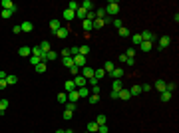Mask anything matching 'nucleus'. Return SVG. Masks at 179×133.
<instances>
[{
	"label": "nucleus",
	"mask_w": 179,
	"mask_h": 133,
	"mask_svg": "<svg viewBox=\"0 0 179 133\" xmlns=\"http://www.w3.org/2000/svg\"><path fill=\"white\" fill-rule=\"evenodd\" d=\"M117 12H120V2H115V0L108 2V6H106V14L112 18V16H115Z\"/></svg>",
	"instance_id": "f257e3e1"
},
{
	"label": "nucleus",
	"mask_w": 179,
	"mask_h": 133,
	"mask_svg": "<svg viewBox=\"0 0 179 133\" xmlns=\"http://www.w3.org/2000/svg\"><path fill=\"white\" fill-rule=\"evenodd\" d=\"M0 8H2V10H12L14 14H16V10H18V6H16L12 0H2V2H0Z\"/></svg>",
	"instance_id": "f03ea898"
},
{
	"label": "nucleus",
	"mask_w": 179,
	"mask_h": 133,
	"mask_svg": "<svg viewBox=\"0 0 179 133\" xmlns=\"http://www.w3.org/2000/svg\"><path fill=\"white\" fill-rule=\"evenodd\" d=\"M159 40V44H157V50L161 52V50H165L169 44H171V36H161V38H157Z\"/></svg>",
	"instance_id": "7ed1b4c3"
},
{
	"label": "nucleus",
	"mask_w": 179,
	"mask_h": 133,
	"mask_svg": "<svg viewBox=\"0 0 179 133\" xmlns=\"http://www.w3.org/2000/svg\"><path fill=\"white\" fill-rule=\"evenodd\" d=\"M139 36H141V42H151V44H153V40H157V36H155L153 32H149V30L141 32Z\"/></svg>",
	"instance_id": "20e7f679"
},
{
	"label": "nucleus",
	"mask_w": 179,
	"mask_h": 133,
	"mask_svg": "<svg viewBox=\"0 0 179 133\" xmlns=\"http://www.w3.org/2000/svg\"><path fill=\"white\" fill-rule=\"evenodd\" d=\"M74 84H76V89L78 88H86V86H88V79L80 74V76H74Z\"/></svg>",
	"instance_id": "39448f33"
},
{
	"label": "nucleus",
	"mask_w": 179,
	"mask_h": 133,
	"mask_svg": "<svg viewBox=\"0 0 179 133\" xmlns=\"http://www.w3.org/2000/svg\"><path fill=\"white\" fill-rule=\"evenodd\" d=\"M18 56L30 58V56H32V48H30V46H20V48H18Z\"/></svg>",
	"instance_id": "423d86ee"
},
{
	"label": "nucleus",
	"mask_w": 179,
	"mask_h": 133,
	"mask_svg": "<svg viewBox=\"0 0 179 133\" xmlns=\"http://www.w3.org/2000/svg\"><path fill=\"white\" fill-rule=\"evenodd\" d=\"M110 76H112L113 79H122L123 76H125V70H123V68H113V72Z\"/></svg>",
	"instance_id": "0eeeda50"
},
{
	"label": "nucleus",
	"mask_w": 179,
	"mask_h": 133,
	"mask_svg": "<svg viewBox=\"0 0 179 133\" xmlns=\"http://www.w3.org/2000/svg\"><path fill=\"white\" fill-rule=\"evenodd\" d=\"M74 64H76V66L80 68V70H82V68H86L88 66V64H86V58H84V56H74Z\"/></svg>",
	"instance_id": "6e6552de"
},
{
	"label": "nucleus",
	"mask_w": 179,
	"mask_h": 133,
	"mask_svg": "<svg viewBox=\"0 0 179 133\" xmlns=\"http://www.w3.org/2000/svg\"><path fill=\"white\" fill-rule=\"evenodd\" d=\"M82 76L86 79H90V78H94V68H90V66H86V68H82V72H80Z\"/></svg>",
	"instance_id": "1a4fd4ad"
},
{
	"label": "nucleus",
	"mask_w": 179,
	"mask_h": 133,
	"mask_svg": "<svg viewBox=\"0 0 179 133\" xmlns=\"http://www.w3.org/2000/svg\"><path fill=\"white\" fill-rule=\"evenodd\" d=\"M82 28H84L86 34H90L92 30H94V22H92V20H84V22H82Z\"/></svg>",
	"instance_id": "9d476101"
},
{
	"label": "nucleus",
	"mask_w": 179,
	"mask_h": 133,
	"mask_svg": "<svg viewBox=\"0 0 179 133\" xmlns=\"http://www.w3.org/2000/svg\"><path fill=\"white\" fill-rule=\"evenodd\" d=\"M76 89V84H74V79H68L66 84H64V91L66 93H70V91H74Z\"/></svg>",
	"instance_id": "9b49d317"
},
{
	"label": "nucleus",
	"mask_w": 179,
	"mask_h": 133,
	"mask_svg": "<svg viewBox=\"0 0 179 133\" xmlns=\"http://www.w3.org/2000/svg\"><path fill=\"white\" fill-rule=\"evenodd\" d=\"M131 97V93H129V89H120V93H117V100H129Z\"/></svg>",
	"instance_id": "f8f14e48"
},
{
	"label": "nucleus",
	"mask_w": 179,
	"mask_h": 133,
	"mask_svg": "<svg viewBox=\"0 0 179 133\" xmlns=\"http://www.w3.org/2000/svg\"><path fill=\"white\" fill-rule=\"evenodd\" d=\"M120 89H123V81L122 79H113L112 81V91H120Z\"/></svg>",
	"instance_id": "ddd939ff"
},
{
	"label": "nucleus",
	"mask_w": 179,
	"mask_h": 133,
	"mask_svg": "<svg viewBox=\"0 0 179 133\" xmlns=\"http://www.w3.org/2000/svg\"><path fill=\"white\" fill-rule=\"evenodd\" d=\"M54 34H56L58 38H68V36H70V30L62 26V28H60V30H56V32H54Z\"/></svg>",
	"instance_id": "4468645a"
},
{
	"label": "nucleus",
	"mask_w": 179,
	"mask_h": 133,
	"mask_svg": "<svg viewBox=\"0 0 179 133\" xmlns=\"http://www.w3.org/2000/svg\"><path fill=\"white\" fill-rule=\"evenodd\" d=\"M78 93H80V97H90V95H92V91H90L88 86H86V88H78Z\"/></svg>",
	"instance_id": "2eb2a0df"
},
{
	"label": "nucleus",
	"mask_w": 179,
	"mask_h": 133,
	"mask_svg": "<svg viewBox=\"0 0 179 133\" xmlns=\"http://www.w3.org/2000/svg\"><path fill=\"white\" fill-rule=\"evenodd\" d=\"M8 103H10L8 100H0V117L6 113V109H8Z\"/></svg>",
	"instance_id": "dca6fc26"
},
{
	"label": "nucleus",
	"mask_w": 179,
	"mask_h": 133,
	"mask_svg": "<svg viewBox=\"0 0 179 133\" xmlns=\"http://www.w3.org/2000/svg\"><path fill=\"white\" fill-rule=\"evenodd\" d=\"M80 6H82V8H84V10H86V12L94 10V2H92V0H84V2H82Z\"/></svg>",
	"instance_id": "f3484780"
},
{
	"label": "nucleus",
	"mask_w": 179,
	"mask_h": 133,
	"mask_svg": "<svg viewBox=\"0 0 179 133\" xmlns=\"http://www.w3.org/2000/svg\"><path fill=\"white\" fill-rule=\"evenodd\" d=\"M78 100H80V93H78V89H74V91H70V93H68V101H74V103H76Z\"/></svg>",
	"instance_id": "a211bd4d"
},
{
	"label": "nucleus",
	"mask_w": 179,
	"mask_h": 133,
	"mask_svg": "<svg viewBox=\"0 0 179 133\" xmlns=\"http://www.w3.org/2000/svg\"><path fill=\"white\" fill-rule=\"evenodd\" d=\"M62 64H64V68H68V70H70V68L74 66V58H72V56H68V58H62Z\"/></svg>",
	"instance_id": "6ab92c4d"
},
{
	"label": "nucleus",
	"mask_w": 179,
	"mask_h": 133,
	"mask_svg": "<svg viewBox=\"0 0 179 133\" xmlns=\"http://www.w3.org/2000/svg\"><path fill=\"white\" fill-rule=\"evenodd\" d=\"M153 88H155L159 93H161V91H165V81H163V79H157L155 84H153Z\"/></svg>",
	"instance_id": "aec40b11"
},
{
	"label": "nucleus",
	"mask_w": 179,
	"mask_h": 133,
	"mask_svg": "<svg viewBox=\"0 0 179 133\" xmlns=\"http://www.w3.org/2000/svg\"><path fill=\"white\" fill-rule=\"evenodd\" d=\"M60 28H62V22H60V20H50V30H52V32H56Z\"/></svg>",
	"instance_id": "412c9836"
},
{
	"label": "nucleus",
	"mask_w": 179,
	"mask_h": 133,
	"mask_svg": "<svg viewBox=\"0 0 179 133\" xmlns=\"http://www.w3.org/2000/svg\"><path fill=\"white\" fill-rule=\"evenodd\" d=\"M98 129H100V125L96 121H90L88 123V133H98Z\"/></svg>",
	"instance_id": "4be33fe9"
},
{
	"label": "nucleus",
	"mask_w": 179,
	"mask_h": 133,
	"mask_svg": "<svg viewBox=\"0 0 179 133\" xmlns=\"http://www.w3.org/2000/svg\"><path fill=\"white\" fill-rule=\"evenodd\" d=\"M76 18H78V20H82V22L86 20V10H84L82 6H80L78 10H76Z\"/></svg>",
	"instance_id": "5701e85b"
},
{
	"label": "nucleus",
	"mask_w": 179,
	"mask_h": 133,
	"mask_svg": "<svg viewBox=\"0 0 179 133\" xmlns=\"http://www.w3.org/2000/svg\"><path fill=\"white\" fill-rule=\"evenodd\" d=\"M139 48H141V52H151L153 44H151V42H141V44H139Z\"/></svg>",
	"instance_id": "b1692460"
},
{
	"label": "nucleus",
	"mask_w": 179,
	"mask_h": 133,
	"mask_svg": "<svg viewBox=\"0 0 179 133\" xmlns=\"http://www.w3.org/2000/svg\"><path fill=\"white\" fill-rule=\"evenodd\" d=\"M76 18V12H72V10H64V20H74Z\"/></svg>",
	"instance_id": "393cba45"
},
{
	"label": "nucleus",
	"mask_w": 179,
	"mask_h": 133,
	"mask_svg": "<svg viewBox=\"0 0 179 133\" xmlns=\"http://www.w3.org/2000/svg\"><path fill=\"white\" fill-rule=\"evenodd\" d=\"M58 101H60L62 105H66V103H68V93H66V91H62V93H58Z\"/></svg>",
	"instance_id": "a878e982"
},
{
	"label": "nucleus",
	"mask_w": 179,
	"mask_h": 133,
	"mask_svg": "<svg viewBox=\"0 0 179 133\" xmlns=\"http://www.w3.org/2000/svg\"><path fill=\"white\" fill-rule=\"evenodd\" d=\"M34 70H36L38 74H44L46 70H48V66H46V62H40V64H38V66L34 68Z\"/></svg>",
	"instance_id": "bb28decb"
},
{
	"label": "nucleus",
	"mask_w": 179,
	"mask_h": 133,
	"mask_svg": "<svg viewBox=\"0 0 179 133\" xmlns=\"http://www.w3.org/2000/svg\"><path fill=\"white\" fill-rule=\"evenodd\" d=\"M66 8H68V10H72V12H76V10L80 8V4L76 2V0H72V2H68V6H66Z\"/></svg>",
	"instance_id": "cd10ccee"
},
{
	"label": "nucleus",
	"mask_w": 179,
	"mask_h": 133,
	"mask_svg": "<svg viewBox=\"0 0 179 133\" xmlns=\"http://www.w3.org/2000/svg\"><path fill=\"white\" fill-rule=\"evenodd\" d=\"M76 107H78V103H74V101H68L66 105H64V109H68V111H72V113H74V111H76Z\"/></svg>",
	"instance_id": "c85d7f7f"
},
{
	"label": "nucleus",
	"mask_w": 179,
	"mask_h": 133,
	"mask_svg": "<svg viewBox=\"0 0 179 133\" xmlns=\"http://www.w3.org/2000/svg\"><path fill=\"white\" fill-rule=\"evenodd\" d=\"M88 101H90V103H92V105H96V103L100 101V93H92V95H90V97H88Z\"/></svg>",
	"instance_id": "c756f323"
},
{
	"label": "nucleus",
	"mask_w": 179,
	"mask_h": 133,
	"mask_svg": "<svg viewBox=\"0 0 179 133\" xmlns=\"http://www.w3.org/2000/svg\"><path fill=\"white\" fill-rule=\"evenodd\" d=\"M103 26H106L103 20H100V18H96V20H94V30H100V28H103Z\"/></svg>",
	"instance_id": "7c9ffc66"
},
{
	"label": "nucleus",
	"mask_w": 179,
	"mask_h": 133,
	"mask_svg": "<svg viewBox=\"0 0 179 133\" xmlns=\"http://www.w3.org/2000/svg\"><path fill=\"white\" fill-rule=\"evenodd\" d=\"M106 16H108V14H106V8H98V10H96V18H100V20H103Z\"/></svg>",
	"instance_id": "2f4dec72"
},
{
	"label": "nucleus",
	"mask_w": 179,
	"mask_h": 133,
	"mask_svg": "<svg viewBox=\"0 0 179 133\" xmlns=\"http://www.w3.org/2000/svg\"><path fill=\"white\" fill-rule=\"evenodd\" d=\"M20 26H22V32H32V22H22L20 24Z\"/></svg>",
	"instance_id": "473e14b6"
},
{
	"label": "nucleus",
	"mask_w": 179,
	"mask_h": 133,
	"mask_svg": "<svg viewBox=\"0 0 179 133\" xmlns=\"http://www.w3.org/2000/svg\"><path fill=\"white\" fill-rule=\"evenodd\" d=\"M40 50H42V52H44V54H48V52H50V50H52V48H50V44H48V40H44V42H42V44H40Z\"/></svg>",
	"instance_id": "72a5a7b5"
},
{
	"label": "nucleus",
	"mask_w": 179,
	"mask_h": 133,
	"mask_svg": "<svg viewBox=\"0 0 179 133\" xmlns=\"http://www.w3.org/2000/svg\"><path fill=\"white\" fill-rule=\"evenodd\" d=\"M40 62H42V60H40L38 56H30V66H32V68H36Z\"/></svg>",
	"instance_id": "f704fd0d"
},
{
	"label": "nucleus",
	"mask_w": 179,
	"mask_h": 133,
	"mask_svg": "<svg viewBox=\"0 0 179 133\" xmlns=\"http://www.w3.org/2000/svg\"><path fill=\"white\" fill-rule=\"evenodd\" d=\"M113 68H115V66H113L112 62H106V64H103V70H106V74H112Z\"/></svg>",
	"instance_id": "c9c22d12"
},
{
	"label": "nucleus",
	"mask_w": 179,
	"mask_h": 133,
	"mask_svg": "<svg viewBox=\"0 0 179 133\" xmlns=\"http://www.w3.org/2000/svg\"><path fill=\"white\" fill-rule=\"evenodd\" d=\"M177 89V86H175V81H171V84H165V91H169V93H173Z\"/></svg>",
	"instance_id": "e433bc0d"
},
{
	"label": "nucleus",
	"mask_w": 179,
	"mask_h": 133,
	"mask_svg": "<svg viewBox=\"0 0 179 133\" xmlns=\"http://www.w3.org/2000/svg\"><path fill=\"white\" fill-rule=\"evenodd\" d=\"M129 93H131V95H139V93H141V86H131Z\"/></svg>",
	"instance_id": "4c0bfd02"
},
{
	"label": "nucleus",
	"mask_w": 179,
	"mask_h": 133,
	"mask_svg": "<svg viewBox=\"0 0 179 133\" xmlns=\"http://www.w3.org/2000/svg\"><path fill=\"white\" fill-rule=\"evenodd\" d=\"M131 42H134L135 46H139L141 44V36H139V34H131Z\"/></svg>",
	"instance_id": "58836bf2"
},
{
	"label": "nucleus",
	"mask_w": 179,
	"mask_h": 133,
	"mask_svg": "<svg viewBox=\"0 0 179 133\" xmlns=\"http://www.w3.org/2000/svg\"><path fill=\"white\" fill-rule=\"evenodd\" d=\"M88 54H90V46H80V56H84V58H86Z\"/></svg>",
	"instance_id": "ea45409f"
},
{
	"label": "nucleus",
	"mask_w": 179,
	"mask_h": 133,
	"mask_svg": "<svg viewBox=\"0 0 179 133\" xmlns=\"http://www.w3.org/2000/svg\"><path fill=\"white\" fill-rule=\"evenodd\" d=\"M173 97V93H169V91H161V101H169Z\"/></svg>",
	"instance_id": "a19ab883"
},
{
	"label": "nucleus",
	"mask_w": 179,
	"mask_h": 133,
	"mask_svg": "<svg viewBox=\"0 0 179 133\" xmlns=\"http://www.w3.org/2000/svg\"><path fill=\"white\" fill-rule=\"evenodd\" d=\"M106 121H108L106 115H98V117H96V123H98V125H106Z\"/></svg>",
	"instance_id": "79ce46f5"
},
{
	"label": "nucleus",
	"mask_w": 179,
	"mask_h": 133,
	"mask_svg": "<svg viewBox=\"0 0 179 133\" xmlns=\"http://www.w3.org/2000/svg\"><path fill=\"white\" fill-rule=\"evenodd\" d=\"M16 81H18V78H16V76H6V84H8V86H14Z\"/></svg>",
	"instance_id": "37998d69"
},
{
	"label": "nucleus",
	"mask_w": 179,
	"mask_h": 133,
	"mask_svg": "<svg viewBox=\"0 0 179 133\" xmlns=\"http://www.w3.org/2000/svg\"><path fill=\"white\" fill-rule=\"evenodd\" d=\"M56 58H58V52H54V50H50L46 54V60H56Z\"/></svg>",
	"instance_id": "c03bdc74"
},
{
	"label": "nucleus",
	"mask_w": 179,
	"mask_h": 133,
	"mask_svg": "<svg viewBox=\"0 0 179 133\" xmlns=\"http://www.w3.org/2000/svg\"><path fill=\"white\" fill-rule=\"evenodd\" d=\"M112 24L115 26V28H117V30H120V28L123 26V20H120V18H113V20H112Z\"/></svg>",
	"instance_id": "a18cd8bd"
},
{
	"label": "nucleus",
	"mask_w": 179,
	"mask_h": 133,
	"mask_svg": "<svg viewBox=\"0 0 179 133\" xmlns=\"http://www.w3.org/2000/svg\"><path fill=\"white\" fill-rule=\"evenodd\" d=\"M117 34H120V36H127V38H129V30H127L125 26H122V28L117 30Z\"/></svg>",
	"instance_id": "49530a36"
},
{
	"label": "nucleus",
	"mask_w": 179,
	"mask_h": 133,
	"mask_svg": "<svg viewBox=\"0 0 179 133\" xmlns=\"http://www.w3.org/2000/svg\"><path fill=\"white\" fill-rule=\"evenodd\" d=\"M78 54H80V48L78 46H72V48H70V56L74 58V56H78Z\"/></svg>",
	"instance_id": "de8ad7c7"
},
{
	"label": "nucleus",
	"mask_w": 179,
	"mask_h": 133,
	"mask_svg": "<svg viewBox=\"0 0 179 133\" xmlns=\"http://www.w3.org/2000/svg\"><path fill=\"white\" fill-rule=\"evenodd\" d=\"M0 14H2V18H12L14 12H12V10H0Z\"/></svg>",
	"instance_id": "09e8293b"
},
{
	"label": "nucleus",
	"mask_w": 179,
	"mask_h": 133,
	"mask_svg": "<svg viewBox=\"0 0 179 133\" xmlns=\"http://www.w3.org/2000/svg\"><path fill=\"white\" fill-rule=\"evenodd\" d=\"M70 72H72V74H74V76H80V72H82V70H80V68L76 66V64H74V66L70 68Z\"/></svg>",
	"instance_id": "8fccbe9b"
},
{
	"label": "nucleus",
	"mask_w": 179,
	"mask_h": 133,
	"mask_svg": "<svg viewBox=\"0 0 179 133\" xmlns=\"http://www.w3.org/2000/svg\"><path fill=\"white\" fill-rule=\"evenodd\" d=\"M72 117H74V113H72V111H68V109H64V119H68V121H70Z\"/></svg>",
	"instance_id": "3c124183"
},
{
	"label": "nucleus",
	"mask_w": 179,
	"mask_h": 133,
	"mask_svg": "<svg viewBox=\"0 0 179 133\" xmlns=\"http://www.w3.org/2000/svg\"><path fill=\"white\" fill-rule=\"evenodd\" d=\"M12 32H14V34H16V36H18V34L22 32V26H20V24H16V26L12 28Z\"/></svg>",
	"instance_id": "603ef678"
},
{
	"label": "nucleus",
	"mask_w": 179,
	"mask_h": 133,
	"mask_svg": "<svg viewBox=\"0 0 179 133\" xmlns=\"http://www.w3.org/2000/svg\"><path fill=\"white\" fill-rule=\"evenodd\" d=\"M125 64H127V68H134L135 66V60H134V58H127V60H125Z\"/></svg>",
	"instance_id": "864d4df0"
},
{
	"label": "nucleus",
	"mask_w": 179,
	"mask_h": 133,
	"mask_svg": "<svg viewBox=\"0 0 179 133\" xmlns=\"http://www.w3.org/2000/svg\"><path fill=\"white\" fill-rule=\"evenodd\" d=\"M125 56H127V58H134V56H135V50H134V48H129V50L125 52Z\"/></svg>",
	"instance_id": "5fc2aeb1"
},
{
	"label": "nucleus",
	"mask_w": 179,
	"mask_h": 133,
	"mask_svg": "<svg viewBox=\"0 0 179 133\" xmlns=\"http://www.w3.org/2000/svg\"><path fill=\"white\" fill-rule=\"evenodd\" d=\"M60 54H62V58H68V56H70V48H64Z\"/></svg>",
	"instance_id": "6e6d98bb"
},
{
	"label": "nucleus",
	"mask_w": 179,
	"mask_h": 133,
	"mask_svg": "<svg viewBox=\"0 0 179 133\" xmlns=\"http://www.w3.org/2000/svg\"><path fill=\"white\" fill-rule=\"evenodd\" d=\"M151 88H153V86H149V84H143V86H141V91H149Z\"/></svg>",
	"instance_id": "4d7b16f0"
},
{
	"label": "nucleus",
	"mask_w": 179,
	"mask_h": 133,
	"mask_svg": "<svg viewBox=\"0 0 179 133\" xmlns=\"http://www.w3.org/2000/svg\"><path fill=\"white\" fill-rule=\"evenodd\" d=\"M98 133H108V125H100V129H98Z\"/></svg>",
	"instance_id": "13d9d810"
},
{
	"label": "nucleus",
	"mask_w": 179,
	"mask_h": 133,
	"mask_svg": "<svg viewBox=\"0 0 179 133\" xmlns=\"http://www.w3.org/2000/svg\"><path fill=\"white\" fill-rule=\"evenodd\" d=\"M8 88V84H6V79H0V89H6Z\"/></svg>",
	"instance_id": "bf43d9fd"
},
{
	"label": "nucleus",
	"mask_w": 179,
	"mask_h": 133,
	"mask_svg": "<svg viewBox=\"0 0 179 133\" xmlns=\"http://www.w3.org/2000/svg\"><path fill=\"white\" fill-rule=\"evenodd\" d=\"M117 60H120L122 64H125V60H127V56H125V54H120V58H117Z\"/></svg>",
	"instance_id": "052dcab7"
},
{
	"label": "nucleus",
	"mask_w": 179,
	"mask_h": 133,
	"mask_svg": "<svg viewBox=\"0 0 179 133\" xmlns=\"http://www.w3.org/2000/svg\"><path fill=\"white\" fill-rule=\"evenodd\" d=\"M117 93H120V91H110V97H112V100H117Z\"/></svg>",
	"instance_id": "680f3d73"
},
{
	"label": "nucleus",
	"mask_w": 179,
	"mask_h": 133,
	"mask_svg": "<svg viewBox=\"0 0 179 133\" xmlns=\"http://www.w3.org/2000/svg\"><path fill=\"white\" fill-rule=\"evenodd\" d=\"M56 133H68V129H66V131H64V129H58Z\"/></svg>",
	"instance_id": "e2e57ef3"
},
{
	"label": "nucleus",
	"mask_w": 179,
	"mask_h": 133,
	"mask_svg": "<svg viewBox=\"0 0 179 133\" xmlns=\"http://www.w3.org/2000/svg\"><path fill=\"white\" fill-rule=\"evenodd\" d=\"M68 133H76V131H72V129H68Z\"/></svg>",
	"instance_id": "0e129e2a"
},
{
	"label": "nucleus",
	"mask_w": 179,
	"mask_h": 133,
	"mask_svg": "<svg viewBox=\"0 0 179 133\" xmlns=\"http://www.w3.org/2000/svg\"><path fill=\"white\" fill-rule=\"evenodd\" d=\"M0 72H2V70H0Z\"/></svg>",
	"instance_id": "69168bd1"
}]
</instances>
